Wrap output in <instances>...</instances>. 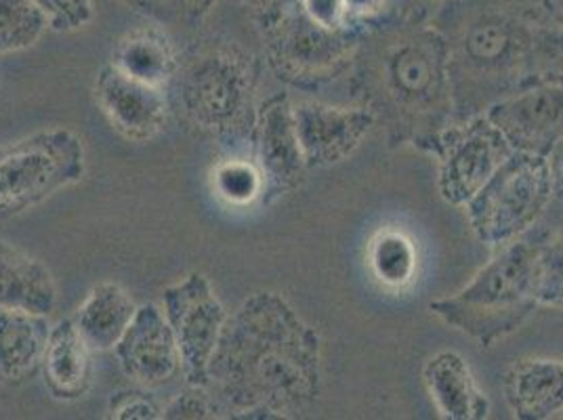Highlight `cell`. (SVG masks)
Wrapping results in <instances>:
<instances>
[{"label":"cell","mask_w":563,"mask_h":420,"mask_svg":"<svg viewBox=\"0 0 563 420\" xmlns=\"http://www.w3.org/2000/svg\"><path fill=\"white\" fill-rule=\"evenodd\" d=\"M140 305L114 281H101L87 295L71 318L85 343L93 351L114 350Z\"/></svg>","instance_id":"21"},{"label":"cell","mask_w":563,"mask_h":420,"mask_svg":"<svg viewBox=\"0 0 563 420\" xmlns=\"http://www.w3.org/2000/svg\"><path fill=\"white\" fill-rule=\"evenodd\" d=\"M212 191L232 209H249L265 198V179L257 161L235 154L214 164L211 175Z\"/></svg>","instance_id":"24"},{"label":"cell","mask_w":563,"mask_h":420,"mask_svg":"<svg viewBox=\"0 0 563 420\" xmlns=\"http://www.w3.org/2000/svg\"><path fill=\"white\" fill-rule=\"evenodd\" d=\"M166 420H207L221 419V410L214 404L211 394L202 387H189L186 394L173 397L161 412Z\"/></svg>","instance_id":"28"},{"label":"cell","mask_w":563,"mask_h":420,"mask_svg":"<svg viewBox=\"0 0 563 420\" xmlns=\"http://www.w3.org/2000/svg\"><path fill=\"white\" fill-rule=\"evenodd\" d=\"M366 265L380 288L401 292L417 280L419 248L404 230L380 228L368 242Z\"/></svg>","instance_id":"23"},{"label":"cell","mask_w":563,"mask_h":420,"mask_svg":"<svg viewBox=\"0 0 563 420\" xmlns=\"http://www.w3.org/2000/svg\"><path fill=\"white\" fill-rule=\"evenodd\" d=\"M57 32H71L93 20V0H36Z\"/></svg>","instance_id":"29"},{"label":"cell","mask_w":563,"mask_h":420,"mask_svg":"<svg viewBox=\"0 0 563 420\" xmlns=\"http://www.w3.org/2000/svg\"><path fill=\"white\" fill-rule=\"evenodd\" d=\"M549 161H551V166H553V170H555V181H558L555 200L563 202V140L555 145V150L551 152Z\"/></svg>","instance_id":"34"},{"label":"cell","mask_w":563,"mask_h":420,"mask_svg":"<svg viewBox=\"0 0 563 420\" xmlns=\"http://www.w3.org/2000/svg\"><path fill=\"white\" fill-rule=\"evenodd\" d=\"M110 417L117 420H156L161 419V410L156 408L154 401L141 394H120L112 401Z\"/></svg>","instance_id":"31"},{"label":"cell","mask_w":563,"mask_h":420,"mask_svg":"<svg viewBox=\"0 0 563 420\" xmlns=\"http://www.w3.org/2000/svg\"><path fill=\"white\" fill-rule=\"evenodd\" d=\"M295 2L318 24L327 25L332 30H355L347 22L343 0H295Z\"/></svg>","instance_id":"30"},{"label":"cell","mask_w":563,"mask_h":420,"mask_svg":"<svg viewBox=\"0 0 563 420\" xmlns=\"http://www.w3.org/2000/svg\"><path fill=\"white\" fill-rule=\"evenodd\" d=\"M503 396L516 419H560L563 415V360H517L503 376Z\"/></svg>","instance_id":"17"},{"label":"cell","mask_w":563,"mask_h":420,"mask_svg":"<svg viewBox=\"0 0 563 420\" xmlns=\"http://www.w3.org/2000/svg\"><path fill=\"white\" fill-rule=\"evenodd\" d=\"M261 62L238 41L212 36L179 55L168 82L170 112L191 131L238 145L253 137L257 124Z\"/></svg>","instance_id":"4"},{"label":"cell","mask_w":563,"mask_h":420,"mask_svg":"<svg viewBox=\"0 0 563 420\" xmlns=\"http://www.w3.org/2000/svg\"><path fill=\"white\" fill-rule=\"evenodd\" d=\"M258 32L272 71L288 87L303 91L322 89L352 70L364 34L318 24L295 0H286L280 13Z\"/></svg>","instance_id":"7"},{"label":"cell","mask_w":563,"mask_h":420,"mask_svg":"<svg viewBox=\"0 0 563 420\" xmlns=\"http://www.w3.org/2000/svg\"><path fill=\"white\" fill-rule=\"evenodd\" d=\"M343 7L350 25L366 32L387 13L389 0H343Z\"/></svg>","instance_id":"32"},{"label":"cell","mask_w":563,"mask_h":420,"mask_svg":"<svg viewBox=\"0 0 563 420\" xmlns=\"http://www.w3.org/2000/svg\"><path fill=\"white\" fill-rule=\"evenodd\" d=\"M110 64L141 82L166 89L177 70L179 53L163 30L147 25L126 32L118 41Z\"/></svg>","instance_id":"22"},{"label":"cell","mask_w":563,"mask_h":420,"mask_svg":"<svg viewBox=\"0 0 563 420\" xmlns=\"http://www.w3.org/2000/svg\"><path fill=\"white\" fill-rule=\"evenodd\" d=\"M422 380L440 417L448 420L490 417V399L482 391L470 362L459 351L433 353L422 366Z\"/></svg>","instance_id":"16"},{"label":"cell","mask_w":563,"mask_h":420,"mask_svg":"<svg viewBox=\"0 0 563 420\" xmlns=\"http://www.w3.org/2000/svg\"><path fill=\"white\" fill-rule=\"evenodd\" d=\"M57 305V286L47 267L22 248L0 240V309L48 316Z\"/></svg>","instance_id":"20"},{"label":"cell","mask_w":563,"mask_h":420,"mask_svg":"<svg viewBox=\"0 0 563 420\" xmlns=\"http://www.w3.org/2000/svg\"><path fill=\"white\" fill-rule=\"evenodd\" d=\"M95 99L112 129L124 140L143 143L165 131L170 117L168 91L106 64L95 78Z\"/></svg>","instance_id":"14"},{"label":"cell","mask_w":563,"mask_h":420,"mask_svg":"<svg viewBox=\"0 0 563 420\" xmlns=\"http://www.w3.org/2000/svg\"><path fill=\"white\" fill-rule=\"evenodd\" d=\"M357 106L376 120L389 147L429 154L456 120L444 34L422 9L385 13L360 41L350 70Z\"/></svg>","instance_id":"2"},{"label":"cell","mask_w":563,"mask_h":420,"mask_svg":"<svg viewBox=\"0 0 563 420\" xmlns=\"http://www.w3.org/2000/svg\"><path fill=\"white\" fill-rule=\"evenodd\" d=\"M555 194L558 181L549 156L516 150L465 205L471 230L484 246L498 251L539 225Z\"/></svg>","instance_id":"6"},{"label":"cell","mask_w":563,"mask_h":420,"mask_svg":"<svg viewBox=\"0 0 563 420\" xmlns=\"http://www.w3.org/2000/svg\"><path fill=\"white\" fill-rule=\"evenodd\" d=\"M163 311L181 353V374L189 387L207 389L212 355L230 313L209 278L198 272L165 288Z\"/></svg>","instance_id":"10"},{"label":"cell","mask_w":563,"mask_h":420,"mask_svg":"<svg viewBox=\"0 0 563 420\" xmlns=\"http://www.w3.org/2000/svg\"><path fill=\"white\" fill-rule=\"evenodd\" d=\"M431 18L444 34L456 120L484 114L498 99L563 59V27L540 0H444Z\"/></svg>","instance_id":"3"},{"label":"cell","mask_w":563,"mask_h":420,"mask_svg":"<svg viewBox=\"0 0 563 420\" xmlns=\"http://www.w3.org/2000/svg\"><path fill=\"white\" fill-rule=\"evenodd\" d=\"M292 110L309 170L350 161L376 129L375 117L362 106L303 101L292 103Z\"/></svg>","instance_id":"13"},{"label":"cell","mask_w":563,"mask_h":420,"mask_svg":"<svg viewBox=\"0 0 563 420\" xmlns=\"http://www.w3.org/2000/svg\"><path fill=\"white\" fill-rule=\"evenodd\" d=\"M48 27L36 0H0V55L36 45Z\"/></svg>","instance_id":"25"},{"label":"cell","mask_w":563,"mask_h":420,"mask_svg":"<svg viewBox=\"0 0 563 420\" xmlns=\"http://www.w3.org/2000/svg\"><path fill=\"white\" fill-rule=\"evenodd\" d=\"M539 307L563 311V219L540 253Z\"/></svg>","instance_id":"26"},{"label":"cell","mask_w":563,"mask_h":420,"mask_svg":"<svg viewBox=\"0 0 563 420\" xmlns=\"http://www.w3.org/2000/svg\"><path fill=\"white\" fill-rule=\"evenodd\" d=\"M251 145L265 179V207L276 205L303 184L309 168L288 95H272L261 101Z\"/></svg>","instance_id":"12"},{"label":"cell","mask_w":563,"mask_h":420,"mask_svg":"<svg viewBox=\"0 0 563 420\" xmlns=\"http://www.w3.org/2000/svg\"><path fill=\"white\" fill-rule=\"evenodd\" d=\"M551 212V210H549ZM547 217L528 234L494 251L467 286L435 299L429 311L473 339L482 350H490L523 327L539 307L540 253L562 219Z\"/></svg>","instance_id":"5"},{"label":"cell","mask_w":563,"mask_h":420,"mask_svg":"<svg viewBox=\"0 0 563 420\" xmlns=\"http://www.w3.org/2000/svg\"><path fill=\"white\" fill-rule=\"evenodd\" d=\"M244 4L249 7L255 24L261 30L263 25L269 24L280 13L286 0H244Z\"/></svg>","instance_id":"33"},{"label":"cell","mask_w":563,"mask_h":420,"mask_svg":"<svg viewBox=\"0 0 563 420\" xmlns=\"http://www.w3.org/2000/svg\"><path fill=\"white\" fill-rule=\"evenodd\" d=\"M547 15L563 27V0H540Z\"/></svg>","instance_id":"35"},{"label":"cell","mask_w":563,"mask_h":420,"mask_svg":"<svg viewBox=\"0 0 563 420\" xmlns=\"http://www.w3.org/2000/svg\"><path fill=\"white\" fill-rule=\"evenodd\" d=\"M91 351L74 320H62L51 327L41 366L51 396L74 401L89 391L93 374Z\"/></svg>","instance_id":"18"},{"label":"cell","mask_w":563,"mask_h":420,"mask_svg":"<svg viewBox=\"0 0 563 420\" xmlns=\"http://www.w3.org/2000/svg\"><path fill=\"white\" fill-rule=\"evenodd\" d=\"M141 15L168 25H196L202 22L217 0H122Z\"/></svg>","instance_id":"27"},{"label":"cell","mask_w":563,"mask_h":420,"mask_svg":"<svg viewBox=\"0 0 563 420\" xmlns=\"http://www.w3.org/2000/svg\"><path fill=\"white\" fill-rule=\"evenodd\" d=\"M320 385V336L282 295L261 290L228 316L207 383L221 417L303 419Z\"/></svg>","instance_id":"1"},{"label":"cell","mask_w":563,"mask_h":420,"mask_svg":"<svg viewBox=\"0 0 563 420\" xmlns=\"http://www.w3.org/2000/svg\"><path fill=\"white\" fill-rule=\"evenodd\" d=\"M48 334L47 316L0 309V380L24 383L41 373Z\"/></svg>","instance_id":"19"},{"label":"cell","mask_w":563,"mask_h":420,"mask_svg":"<svg viewBox=\"0 0 563 420\" xmlns=\"http://www.w3.org/2000/svg\"><path fill=\"white\" fill-rule=\"evenodd\" d=\"M87 170L82 140L64 126L0 147V221L20 217L78 184Z\"/></svg>","instance_id":"8"},{"label":"cell","mask_w":563,"mask_h":420,"mask_svg":"<svg viewBox=\"0 0 563 420\" xmlns=\"http://www.w3.org/2000/svg\"><path fill=\"white\" fill-rule=\"evenodd\" d=\"M442 2H444V0H442Z\"/></svg>","instance_id":"36"},{"label":"cell","mask_w":563,"mask_h":420,"mask_svg":"<svg viewBox=\"0 0 563 420\" xmlns=\"http://www.w3.org/2000/svg\"><path fill=\"white\" fill-rule=\"evenodd\" d=\"M114 353L122 373L143 387H163L181 373V353L158 305H140Z\"/></svg>","instance_id":"15"},{"label":"cell","mask_w":563,"mask_h":420,"mask_svg":"<svg viewBox=\"0 0 563 420\" xmlns=\"http://www.w3.org/2000/svg\"><path fill=\"white\" fill-rule=\"evenodd\" d=\"M514 152L486 114L454 120L429 150L438 161L440 196L448 205L465 209Z\"/></svg>","instance_id":"9"},{"label":"cell","mask_w":563,"mask_h":420,"mask_svg":"<svg viewBox=\"0 0 563 420\" xmlns=\"http://www.w3.org/2000/svg\"><path fill=\"white\" fill-rule=\"evenodd\" d=\"M484 114L517 152L551 156L563 140V71L551 68L530 76Z\"/></svg>","instance_id":"11"}]
</instances>
